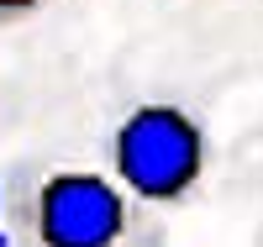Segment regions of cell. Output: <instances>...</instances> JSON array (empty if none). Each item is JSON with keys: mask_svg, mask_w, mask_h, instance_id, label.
Listing matches in <instances>:
<instances>
[{"mask_svg": "<svg viewBox=\"0 0 263 247\" xmlns=\"http://www.w3.org/2000/svg\"><path fill=\"white\" fill-rule=\"evenodd\" d=\"M205 163H211V142L184 105L147 100L137 110H126L111 137L116 184L132 189L137 200H147V205L184 200L205 179Z\"/></svg>", "mask_w": 263, "mask_h": 247, "instance_id": "1", "label": "cell"}, {"mask_svg": "<svg viewBox=\"0 0 263 247\" xmlns=\"http://www.w3.org/2000/svg\"><path fill=\"white\" fill-rule=\"evenodd\" d=\"M32 232L48 247H111L126 237V189L105 174L58 168L32 200Z\"/></svg>", "mask_w": 263, "mask_h": 247, "instance_id": "2", "label": "cell"}, {"mask_svg": "<svg viewBox=\"0 0 263 247\" xmlns=\"http://www.w3.org/2000/svg\"><path fill=\"white\" fill-rule=\"evenodd\" d=\"M48 0H0V27L6 21H21V16H32V11H42Z\"/></svg>", "mask_w": 263, "mask_h": 247, "instance_id": "3", "label": "cell"}, {"mask_svg": "<svg viewBox=\"0 0 263 247\" xmlns=\"http://www.w3.org/2000/svg\"><path fill=\"white\" fill-rule=\"evenodd\" d=\"M0 242H6V200H0Z\"/></svg>", "mask_w": 263, "mask_h": 247, "instance_id": "4", "label": "cell"}]
</instances>
